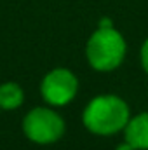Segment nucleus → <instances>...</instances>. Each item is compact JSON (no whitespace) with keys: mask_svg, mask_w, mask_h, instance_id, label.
<instances>
[{"mask_svg":"<svg viewBox=\"0 0 148 150\" xmlns=\"http://www.w3.org/2000/svg\"><path fill=\"white\" fill-rule=\"evenodd\" d=\"M117 150H136V149H134V147H132L131 143H127V142H124L122 145H118V147H117Z\"/></svg>","mask_w":148,"mask_h":150,"instance_id":"9","label":"nucleus"},{"mask_svg":"<svg viewBox=\"0 0 148 150\" xmlns=\"http://www.w3.org/2000/svg\"><path fill=\"white\" fill-rule=\"evenodd\" d=\"M25 100L23 87L18 82H4L0 84V108L4 110H16L21 107Z\"/></svg>","mask_w":148,"mask_h":150,"instance_id":"6","label":"nucleus"},{"mask_svg":"<svg viewBox=\"0 0 148 150\" xmlns=\"http://www.w3.org/2000/svg\"><path fill=\"white\" fill-rule=\"evenodd\" d=\"M140 58H141V65H143V70L148 74V38L143 42L141 45V52H140Z\"/></svg>","mask_w":148,"mask_h":150,"instance_id":"7","label":"nucleus"},{"mask_svg":"<svg viewBox=\"0 0 148 150\" xmlns=\"http://www.w3.org/2000/svg\"><path fill=\"white\" fill-rule=\"evenodd\" d=\"M125 40L113 26L98 28L89 37L85 45L87 61L98 72H111L118 68L125 58Z\"/></svg>","mask_w":148,"mask_h":150,"instance_id":"2","label":"nucleus"},{"mask_svg":"<svg viewBox=\"0 0 148 150\" xmlns=\"http://www.w3.org/2000/svg\"><path fill=\"white\" fill-rule=\"evenodd\" d=\"M65 120L61 115L47 107H37L25 115L23 133L25 136L38 145L56 143L65 134Z\"/></svg>","mask_w":148,"mask_h":150,"instance_id":"3","label":"nucleus"},{"mask_svg":"<svg viewBox=\"0 0 148 150\" xmlns=\"http://www.w3.org/2000/svg\"><path fill=\"white\" fill-rule=\"evenodd\" d=\"M78 91V80L68 68H54L44 75L40 84L42 98L52 107L68 105Z\"/></svg>","mask_w":148,"mask_h":150,"instance_id":"4","label":"nucleus"},{"mask_svg":"<svg viewBox=\"0 0 148 150\" xmlns=\"http://www.w3.org/2000/svg\"><path fill=\"white\" fill-rule=\"evenodd\" d=\"M111 26H113V23L110 21V18H101V21L98 25V28H111Z\"/></svg>","mask_w":148,"mask_h":150,"instance_id":"8","label":"nucleus"},{"mask_svg":"<svg viewBox=\"0 0 148 150\" xmlns=\"http://www.w3.org/2000/svg\"><path fill=\"white\" fill-rule=\"evenodd\" d=\"M124 138L136 150H148V112L129 119L124 127Z\"/></svg>","mask_w":148,"mask_h":150,"instance_id":"5","label":"nucleus"},{"mask_svg":"<svg viewBox=\"0 0 148 150\" xmlns=\"http://www.w3.org/2000/svg\"><path fill=\"white\" fill-rule=\"evenodd\" d=\"M129 119V105L115 94H99L92 98L82 113V122L87 131L98 136H111L124 131Z\"/></svg>","mask_w":148,"mask_h":150,"instance_id":"1","label":"nucleus"}]
</instances>
